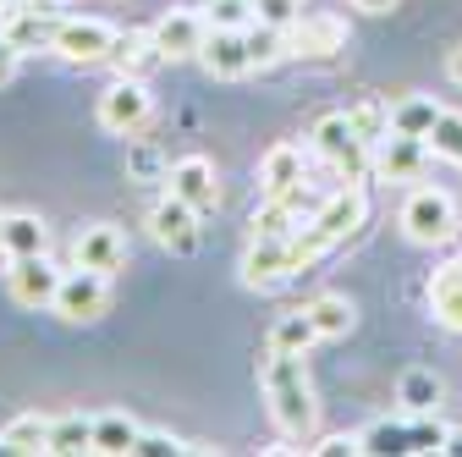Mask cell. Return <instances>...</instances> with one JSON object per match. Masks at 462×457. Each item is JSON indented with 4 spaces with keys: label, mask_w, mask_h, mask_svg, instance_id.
<instances>
[{
    "label": "cell",
    "mask_w": 462,
    "mask_h": 457,
    "mask_svg": "<svg viewBox=\"0 0 462 457\" xmlns=\"http://www.w3.org/2000/svg\"><path fill=\"white\" fill-rule=\"evenodd\" d=\"M259 380H264V403L281 424V435H309L314 419H319V403H314V380H309V364L303 353H286V348H270L259 359Z\"/></svg>",
    "instance_id": "6da1fadb"
},
{
    "label": "cell",
    "mask_w": 462,
    "mask_h": 457,
    "mask_svg": "<svg viewBox=\"0 0 462 457\" xmlns=\"http://www.w3.org/2000/svg\"><path fill=\"white\" fill-rule=\"evenodd\" d=\"M364 215H369V193H364V182H346V188H336L298 232H292V270H309L314 259H325L341 238H353L358 226H364Z\"/></svg>",
    "instance_id": "7a4b0ae2"
},
{
    "label": "cell",
    "mask_w": 462,
    "mask_h": 457,
    "mask_svg": "<svg viewBox=\"0 0 462 457\" xmlns=\"http://www.w3.org/2000/svg\"><path fill=\"white\" fill-rule=\"evenodd\" d=\"M309 144H314V154L336 171V177H346V182L364 177L369 149H364V138L353 133V122H346V110H330V117H319V122L309 127Z\"/></svg>",
    "instance_id": "3957f363"
},
{
    "label": "cell",
    "mask_w": 462,
    "mask_h": 457,
    "mask_svg": "<svg viewBox=\"0 0 462 457\" xmlns=\"http://www.w3.org/2000/svg\"><path fill=\"white\" fill-rule=\"evenodd\" d=\"M154 117V94L143 78H116L105 94H99V127L116 133V138H138Z\"/></svg>",
    "instance_id": "277c9868"
},
{
    "label": "cell",
    "mask_w": 462,
    "mask_h": 457,
    "mask_svg": "<svg viewBox=\"0 0 462 457\" xmlns=\"http://www.w3.org/2000/svg\"><path fill=\"white\" fill-rule=\"evenodd\" d=\"M457 226H462V220H457V204H451L440 188H413L408 204H402V232H408L413 243H424V248L451 243Z\"/></svg>",
    "instance_id": "5b68a950"
},
{
    "label": "cell",
    "mask_w": 462,
    "mask_h": 457,
    "mask_svg": "<svg viewBox=\"0 0 462 457\" xmlns=\"http://www.w3.org/2000/svg\"><path fill=\"white\" fill-rule=\"evenodd\" d=\"M105 303H110V275L83 270V265L61 275V293H55V314H61V320L88 325V320H99V314H105Z\"/></svg>",
    "instance_id": "8992f818"
},
{
    "label": "cell",
    "mask_w": 462,
    "mask_h": 457,
    "mask_svg": "<svg viewBox=\"0 0 462 457\" xmlns=\"http://www.w3.org/2000/svg\"><path fill=\"white\" fill-rule=\"evenodd\" d=\"M110 50H116V28L99 17H72L55 33V55L72 67H99V61H110Z\"/></svg>",
    "instance_id": "52a82bcc"
},
{
    "label": "cell",
    "mask_w": 462,
    "mask_h": 457,
    "mask_svg": "<svg viewBox=\"0 0 462 457\" xmlns=\"http://www.w3.org/2000/svg\"><path fill=\"white\" fill-rule=\"evenodd\" d=\"M336 50H346V23L325 12H303L286 28V55H309V61H330Z\"/></svg>",
    "instance_id": "ba28073f"
},
{
    "label": "cell",
    "mask_w": 462,
    "mask_h": 457,
    "mask_svg": "<svg viewBox=\"0 0 462 457\" xmlns=\"http://www.w3.org/2000/svg\"><path fill=\"white\" fill-rule=\"evenodd\" d=\"M149 232H154V243L171 248V254H193V248H199V210H193L188 199H177V193H165V199L149 210Z\"/></svg>",
    "instance_id": "9c48e42d"
},
{
    "label": "cell",
    "mask_w": 462,
    "mask_h": 457,
    "mask_svg": "<svg viewBox=\"0 0 462 457\" xmlns=\"http://www.w3.org/2000/svg\"><path fill=\"white\" fill-rule=\"evenodd\" d=\"M55 33L61 23L44 12V0H17L0 12V39H12L17 50H55Z\"/></svg>",
    "instance_id": "30bf717a"
},
{
    "label": "cell",
    "mask_w": 462,
    "mask_h": 457,
    "mask_svg": "<svg viewBox=\"0 0 462 457\" xmlns=\"http://www.w3.org/2000/svg\"><path fill=\"white\" fill-rule=\"evenodd\" d=\"M199 61L209 78H243L254 72V50H248V28H209Z\"/></svg>",
    "instance_id": "8fae6325"
},
{
    "label": "cell",
    "mask_w": 462,
    "mask_h": 457,
    "mask_svg": "<svg viewBox=\"0 0 462 457\" xmlns=\"http://www.w3.org/2000/svg\"><path fill=\"white\" fill-rule=\"evenodd\" d=\"M61 275H67V270H55L44 254L12 259V298H17L23 309H44V303H55V293H61Z\"/></svg>",
    "instance_id": "7c38bea8"
},
{
    "label": "cell",
    "mask_w": 462,
    "mask_h": 457,
    "mask_svg": "<svg viewBox=\"0 0 462 457\" xmlns=\"http://www.w3.org/2000/svg\"><path fill=\"white\" fill-rule=\"evenodd\" d=\"M204 39H209L204 12H165V17L154 23V44H160L165 61H188V55L204 50Z\"/></svg>",
    "instance_id": "4fadbf2b"
},
{
    "label": "cell",
    "mask_w": 462,
    "mask_h": 457,
    "mask_svg": "<svg viewBox=\"0 0 462 457\" xmlns=\"http://www.w3.org/2000/svg\"><path fill=\"white\" fill-rule=\"evenodd\" d=\"M286 275H298L292 270V238H254L243 254V281L248 287H275Z\"/></svg>",
    "instance_id": "5bb4252c"
},
{
    "label": "cell",
    "mask_w": 462,
    "mask_h": 457,
    "mask_svg": "<svg viewBox=\"0 0 462 457\" xmlns=\"http://www.w3.org/2000/svg\"><path fill=\"white\" fill-rule=\"evenodd\" d=\"M171 193H177V199H188L199 215H209L215 204H220V182H215V165L204 160V154H188V160H177V165H171Z\"/></svg>",
    "instance_id": "9a60e30c"
},
{
    "label": "cell",
    "mask_w": 462,
    "mask_h": 457,
    "mask_svg": "<svg viewBox=\"0 0 462 457\" xmlns=\"http://www.w3.org/2000/svg\"><path fill=\"white\" fill-rule=\"evenodd\" d=\"M424 160H430V144L424 138H408V133H391L374 149V171H380L385 182H413L419 171H424Z\"/></svg>",
    "instance_id": "2e32d148"
},
{
    "label": "cell",
    "mask_w": 462,
    "mask_h": 457,
    "mask_svg": "<svg viewBox=\"0 0 462 457\" xmlns=\"http://www.w3.org/2000/svg\"><path fill=\"white\" fill-rule=\"evenodd\" d=\"M78 265L83 270H99V275L122 270L127 265V238L116 232V226H88V232L78 238Z\"/></svg>",
    "instance_id": "e0dca14e"
},
{
    "label": "cell",
    "mask_w": 462,
    "mask_h": 457,
    "mask_svg": "<svg viewBox=\"0 0 462 457\" xmlns=\"http://www.w3.org/2000/svg\"><path fill=\"white\" fill-rule=\"evenodd\" d=\"M430 314L446 331H462V259H451L430 275Z\"/></svg>",
    "instance_id": "ac0fdd59"
},
{
    "label": "cell",
    "mask_w": 462,
    "mask_h": 457,
    "mask_svg": "<svg viewBox=\"0 0 462 457\" xmlns=\"http://www.w3.org/2000/svg\"><path fill=\"white\" fill-rule=\"evenodd\" d=\"M110 61H116V72L122 78H149L165 55H160V44H154V28L149 33H116V50H110Z\"/></svg>",
    "instance_id": "d6986e66"
},
{
    "label": "cell",
    "mask_w": 462,
    "mask_h": 457,
    "mask_svg": "<svg viewBox=\"0 0 462 457\" xmlns=\"http://www.w3.org/2000/svg\"><path fill=\"white\" fill-rule=\"evenodd\" d=\"M44 243H50V226H44L39 215H28V210H17V215H0V248H6V259L44 254Z\"/></svg>",
    "instance_id": "ffe728a7"
},
{
    "label": "cell",
    "mask_w": 462,
    "mask_h": 457,
    "mask_svg": "<svg viewBox=\"0 0 462 457\" xmlns=\"http://www.w3.org/2000/svg\"><path fill=\"white\" fill-rule=\"evenodd\" d=\"M303 182V149L298 144H275V149H264V160H259V188H264V199L270 193H286V188H298Z\"/></svg>",
    "instance_id": "44dd1931"
},
{
    "label": "cell",
    "mask_w": 462,
    "mask_h": 457,
    "mask_svg": "<svg viewBox=\"0 0 462 457\" xmlns=\"http://www.w3.org/2000/svg\"><path fill=\"white\" fill-rule=\"evenodd\" d=\"M33 452H50V419L44 414H17L0 430V457H33Z\"/></svg>",
    "instance_id": "7402d4cb"
},
{
    "label": "cell",
    "mask_w": 462,
    "mask_h": 457,
    "mask_svg": "<svg viewBox=\"0 0 462 457\" xmlns=\"http://www.w3.org/2000/svg\"><path fill=\"white\" fill-rule=\"evenodd\" d=\"M440 110L430 94H408V99H396L391 105V133H408V138H430V127L440 122Z\"/></svg>",
    "instance_id": "603a6c76"
},
{
    "label": "cell",
    "mask_w": 462,
    "mask_h": 457,
    "mask_svg": "<svg viewBox=\"0 0 462 457\" xmlns=\"http://www.w3.org/2000/svg\"><path fill=\"white\" fill-rule=\"evenodd\" d=\"M138 435H143V424L133 414H99L94 419V452H105V457H127L138 446Z\"/></svg>",
    "instance_id": "cb8c5ba5"
},
{
    "label": "cell",
    "mask_w": 462,
    "mask_h": 457,
    "mask_svg": "<svg viewBox=\"0 0 462 457\" xmlns=\"http://www.w3.org/2000/svg\"><path fill=\"white\" fill-rule=\"evenodd\" d=\"M314 341H319V325H314L309 303H303V309H286V314L270 325V348H286V353H309Z\"/></svg>",
    "instance_id": "d4e9b609"
},
{
    "label": "cell",
    "mask_w": 462,
    "mask_h": 457,
    "mask_svg": "<svg viewBox=\"0 0 462 457\" xmlns=\"http://www.w3.org/2000/svg\"><path fill=\"white\" fill-rule=\"evenodd\" d=\"M309 314H314V325H319V341H336V336H346V331L358 325L353 298H341V293H319V298L309 303Z\"/></svg>",
    "instance_id": "484cf974"
},
{
    "label": "cell",
    "mask_w": 462,
    "mask_h": 457,
    "mask_svg": "<svg viewBox=\"0 0 462 457\" xmlns=\"http://www.w3.org/2000/svg\"><path fill=\"white\" fill-rule=\"evenodd\" d=\"M346 122L364 138V149H380L391 138V105L385 99H358V105H346Z\"/></svg>",
    "instance_id": "4316f807"
},
{
    "label": "cell",
    "mask_w": 462,
    "mask_h": 457,
    "mask_svg": "<svg viewBox=\"0 0 462 457\" xmlns=\"http://www.w3.org/2000/svg\"><path fill=\"white\" fill-rule=\"evenodd\" d=\"M396 403L408 408V414H435L440 408V380L430 369H408L396 380Z\"/></svg>",
    "instance_id": "83f0119b"
},
{
    "label": "cell",
    "mask_w": 462,
    "mask_h": 457,
    "mask_svg": "<svg viewBox=\"0 0 462 457\" xmlns=\"http://www.w3.org/2000/svg\"><path fill=\"white\" fill-rule=\"evenodd\" d=\"M50 452H94V419L83 414H61V419H50Z\"/></svg>",
    "instance_id": "f1b7e54d"
},
{
    "label": "cell",
    "mask_w": 462,
    "mask_h": 457,
    "mask_svg": "<svg viewBox=\"0 0 462 457\" xmlns=\"http://www.w3.org/2000/svg\"><path fill=\"white\" fill-rule=\"evenodd\" d=\"M127 177H133V182H165V177H171V165H165L160 144H149V138L127 144Z\"/></svg>",
    "instance_id": "f546056e"
},
{
    "label": "cell",
    "mask_w": 462,
    "mask_h": 457,
    "mask_svg": "<svg viewBox=\"0 0 462 457\" xmlns=\"http://www.w3.org/2000/svg\"><path fill=\"white\" fill-rule=\"evenodd\" d=\"M358 441H364V452H413V424H391V419H380V424L358 430Z\"/></svg>",
    "instance_id": "4dcf8cb0"
},
{
    "label": "cell",
    "mask_w": 462,
    "mask_h": 457,
    "mask_svg": "<svg viewBox=\"0 0 462 457\" xmlns=\"http://www.w3.org/2000/svg\"><path fill=\"white\" fill-rule=\"evenodd\" d=\"M430 154H440V160H457L462 165V117H457V110H440V122L430 127Z\"/></svg>",
    "instance_id": "1f68e13d"
},
{
    "label": "cell",
    "mask_w": 462,
    "mask_h": 457,
    "mask_svg": "<svg viewBox=\"0 0 462 457\" xmlns=\"http://www.w3.org/2000/svg\"><path fill=\"white\" fill-rule=\"evenodd\" d=\"M204 23L209 28H248L254 23V0H209Z\"/></svg>",
    "instance_id": "d6a6232c"
},
{
    "label": "cell",
    "mask_w": 462,
    "mask_h": 457,
    "mask_svg": "<svg viewBox=\"0 0 462 457\" xmlns=\"http://www.w3.org/2000/svg\"><path fill=\"white\" fill-rule=\"evenodd\" d=\"M303 17V0H254V23H270V28H292Z\"/></svg>",
    "instance_id": "836d02e7"
},
{
    "label": "cell",
    "mask_w": 462,
    "mask_h": 457,
    "mask_svg": "<svg viewBox=\"0 0 462 457\" xmlns=\"http://www.w3.org/2000/svg\"><path fill=\"white\" fill-rule=\"evenodd\" d=\"M182 452H199V446H182L177 435H165V430H143L133 457H182Z\"/></svg>",
    "instance_id": "e575fe53"
},
{
    "label": "cell",
    "mask_w": 462,
    "mask_h": 457,
    "mask_svg": "<svg viewBox=\"0 0 462 457\" xmlns=\"http://www.w3.org/2000/svg\"><path fill=\"white\" fill-rule=\"evenodd\" d=\"M309 452H319V457H341V452H364V441H358V435H325V441L309 446Z\"/></svg>",
    "instance_id": "d590c367"
},
{
    "label": "cell",
    "mask_w": 462,
    "mask_h": 457,
    "mask_svg": "<svg viewBox=\"0 0 462 457\" xmlns=\"http://www.w3.org/2000/svg\"><path fill=\"white\" fill-rule=\"evenodd\" d=\"M17 67H23V50H17L12 39H0V89L17 78Z\"/></svg>",
    "instance_id": "8d00e7d4"
},
{
    "label": "cell",
    "mask_w": 462,
    "mask_h": 457,
    "mask_svg": "<svg viewBox=\"0 0 462 457\" xmlns=\"http://www.w3.org/2000/svg\"><path fill=\"white\" fill-rule=\"evenodd\" d=\"M446 78L462 89V44H451V50H446Z\"/></svg>",
    "instance_id": "74e56055"
},
{
    "label": "cell",
    "mask_w": 462,
    "mask_h": 457,
    "mask_svg": "<svg viewBox=\"0 0 462 457\" xmlns=\"http://www.w3.org/2000/svg\"><path fill=\"white\" fill-rule=\"evenodd\" d=\"M353 6H358V12H374V17H380V12H391V6H396V0H353Z\"/></svg>",
    "instance_id": "f35d334b"
},
{
    "label": "cell",
    "mask_w": 462,
    "mask_h": 457,
    "mask_svg": "<svg viewBox=\"0 0 462 457\" xmlns=\"http://www.w3.org/2000/svg\"><path fill=\"white\" fill-rule=\"evenodd\" d=\"M440 452H446V457H462V430H451V435H446V446H440Z\"/></svg>",
    "instance_id": "ab89813d"
},
{
    "label": "cell",
    "mask_w": 462,
    "mask_h": 457,
    "mask_svg": "<svg viewBox=\"0 0 462 457\" xmlns=\"http://www.w3.org/2000/svg\"><path fill=\"white\" fill-rule=\"evenodd\" d=\"M6 6H17V0H0V12H6Z\"/></svg>",
    "instance_id": "60d3db41"
},
{
    "label": "cell",
    "mask_w": 462,
    "mask_h": 457,
    "mask_svg": "<svg viewBox=\"0 0 462 457\" xmlns=\"http://www.w3.org/2000/svg\"><path fill=\"white\" fill-rule=\"evenodd\" d=\"M0 254H6V248H0Z\"/></svg>",
    "instance_id": "b9f144b4"
}]
</instances>
